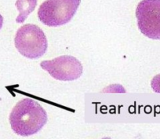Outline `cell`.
I'll return each mask as SVG.
<instances>
[{
  "label": "cell",
  "instance_id": "3",
  "mask_svg": "<svg viewBox=\"0 0 160 139\" xmlns=\"http://www.w3.org/2000/svg\"><path fill=\"white\" fill-rule=\"evenodd\" d=\"M80 0H46L40 5V22L49 27H58L68 23L76 13Z\"/></svg>",
  "mask_w": 160,
  "mask_h": 139
},
{
  "label": "cell",
  "instance_id": "7",
  "mask_svg": "<svg viewBox=\"0 0 160 139\" xmlns=\"http://www.w3.org/2000/svg\"><path fill=\"white\" fill-rule=\"evenodd\" d=\"M152 90L155 93H160V74L153 77L151 83Z\"/></svg>",
  "mask_w": 160,
  "mask_h": 139
},
{
  "label": "cell",
  "instance_id": "4",
  "mask_svg": "<svg viewBox=\"0 0 160 139\" xmlns=\"http://www.w3.org/2000/svg\"><path fill=\"white\" fill-rule=\"evenodd\" d=\"M136 17L143 35L160 39V0H142L137 7Z\"/></svg>",
  "mask_w": 160,
  "mask_h": 139
},
{
  "label": "cell",
  "instance_id": "2",
  "mask_svg": "<svg viewBox=\"0 0 160 139\" xmlns=\"http://www.w3.org/2000/svg\"><path fill=\"white\" fill-rule=\"evenodd\" d=\"M17 50L21 55L30 59L39 58L47 52V39L42 30L35 24L21 26L14 38Z\"/></svg>",
  "mask_w": 160,
  "mask_h": 139
},
{
  "label": "cell",
  "instance_id": "6",
  "mask_svg": "<svg viewBox=\"0 0 160 139\" xmlns=\"http://www.w3.org/2000/svg\"><path fill=\"white\" fill-rule=\"evenodd\" d=\"M16 7L19 11V15L16 18L17 23H24L28 15L33 12L37 5V0H17Z\"/></svg>",
  "mask_w": 160,
  "mask_h": 139
},
{
  "label": "cell",
  "instance_id": "1",
  "mask_svg": "<svg viewBox=\"0 0 160 139\" xmlns=\"http://www.w3.org/2000/svg\"><path fill=\"white\" fill-rule=\"evenodd\" d=\"M47 120L45 109L31 98H24L17 103L10 115L12 130L23 137L36 134L45 126Z\"/></svg>",
  "mask_w": 160,
  "mask_h": 139
},
{
  "label": "cell",
  "instance_id": "10",
  "mask_svg": "<svg viewBox=\"0 0 160 139\" xmlns=\"http://www.w3.org/2000/svg\"><path fill=\"white\" fill-rule=\"evenodd\" d=\"M0 101H1V98H0Z\"/></svg>",
  "mask_w": 160,
  "mask_h": 139
},
{
  "label": "cell",
  "instance_id": "5",
  "mask_svg": "<svg viewBox=\"0 0 160 139\" xmlns=\"http://www.w3.org/2000/svg\"><path fill=\"white\" fill-rule=\"evenodd\" d=\"M42 69L49 72L53 78L61 81H73L82 74V65L77 58L72 56L58 57L40 63Z\"/></svg>",
  "mask_w": 160,
  "mask_h": 139
},
{
  "label": "cell",
  "instance_id": "9",
  "mask_svg": "<svg viewBox=\"0 0 160 139\" xmlns=\"http://www.w3.org/2000/svg\"><path fill=\"white\" fill-rule=\"evenodd\" d=\"M102 139H112V138H110V137H104V138Z\"/></svg>",
  "mask_w": 160,
  "mask_h": 139
},
{
  "label": "cell",
  "instance_id": "8",
  "mask_svg": "<svg viewBox=\"0 0 160 139\" xmlns=\"http://www.w3.org/2000/svg\"><path fill=\"white\" fill-rule=\"evenodd\" d=\"M2 24H3V18H2V15L0 14V30L2 28Z\"/></svg>",
  "mask_w": 160,
  "mask_h": 139
}]
</instances>
